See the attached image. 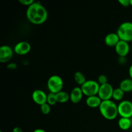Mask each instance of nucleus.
<instances>
[{
  "instance_id": "1",
  "label": "nucleus",
  "mask_w": 132,
  "mask_h": 132,
  "mask_svg": "<svg viewBox=\"0 0 132 132\" xmlns=\"http://www.w3.org/2000/svg\"><path fill=\"white\" fill-rule=\"evenodd\" d=\"M26 15L31 23L41 24L45 23L48 18V11L40 2L34 1L27 8Z\"/></svg>"
},
{
  "instance_id": "2",
  "label": "nucleus",
  "mask_w": 132,
  "mask_h": 132,
  "mask_svg": "<svg viewBox=\"0 0 132 132\" xmlns=\"http://www.w3.org/2000/svg\"><path fill=\"white\" fill-rule=\"evenodd\" d=\"M99 109L101 116L109 121L115 119L119 115L118 105L111 99L103 101Z\"/></svg>"
},
{
  "instance_id": "3",
  "label": "nucleus",
  "mask_w": 132,
  "mask_h": 132,
  "mask_svg": "<svg viewBox=\"0 0 132 132\" xmlns=\"http://www.w3.org/2000/svg\"><path fill=\"white\" fill-rule=\"evenodd\" d=\"M118 36L120 40L129 43L132 41V23L125 21L119 26L117 30Z\"/></svg>"
},
{
  "instance_id": "4",
  "label": "nucleus",
  "mask_w": 132,
  "mask_h": 132,
  "mask_svg": "<svg viewBox=\"0 0 132 132\" xmlns=\"http://www.w3.org/2000/svg\"><path fill=\"white\" fill-rule=\"evenodd\" d=\"M63 80L60 76L57 75H53L50 76L47 81V88L50 92L57 94L63 91Z\"/></svg>"
},
{
  "instance_id": "5",
  "label": "nucleus",
  "mask_w": 132,
  "mask_h": 132,
  "mask_svg": "<svg viewBox=\"0 0 132 132\" xmlns=\"http://www.w3.org/2000/svg\"><path fill=\"white\" fill-rule=\"evenodd\" d=\"M100 85L94 80H86V82L81 86L82 93L86 96L90 97L97 95L99 92Z\"/></svg>"
},
{
  "instance_id": "6",
  "label": "nucleus",
  "mask_w": 132,
  "mask_h": 132,
  "mask_svg": "<svg viewBox=\"0 0 132 132\" xmlns=\"http://www.w3.org/2000/svg\"><path fill=\"white\" fill-rule=\"evenodd\" d=\"M118 113L121 117L131 118L132 117V103L130 101L124 100L118 104Z\"/></svg>"
},
{
  "instance_id": "7",
  "label": "nucleus",
  "mask_w": 132,
  "mask_h": 132,
  "mask_svg": "<svg viewBox=\"0 0 132 132\" xmlns=\"http://www.w3.org/2000/svg\"><path fill=\"white\" fill-rule=\"evenodd\" d=\"M113 90L114 89H113L112 85L108 82L104 85H100L97 95L101 98L102 101L110 100L112 98Z\"/></svg>"
},
{
  "instance_id": "8",
  "label": "nucleus",
  "mask_w": 132,
  "mask_h": 132,
  "mask_svg": "<svg viewBox=\"0 0 132 132\" xmlns=\"http://www.w3.org/2000/svg\"><path fill=\"white\" fill-rule=\"evenodd\" d=\"M31 50V45L28 41H19L15 44L14 47V52L18 55H23L28 54Z\"/></svg>"
},
{
  "instance_id": "9",
  "label": "nucleus",
  "mask_w": 132,
  "mask_h": 132,
  "mask_svg": "<svg viewBox=\"0 0 132 132\" xmlns=\"http://www.w3.org/2000/svg\"><path fill=\"white\" fill-rule=\"evenodd\" d=\"M14 50L8 45H3L0 48V62L7 63L12 58Z\"/></svg>"
},
{
  "instance_id": "10",
  "label": "nucleus",
  "mask_w": 132,
  "mask_h": 132,
  "mask_svg": "<svg viewBox=\"0 0 132 132\" xmlns=\"http://www.w3.org/2000/svg\"><path fill=\"white\" fill-rule=\"evenodd\" d=\"M32 98L36 104L41 106L47 102V94L42 90L36 89L32 92Z\"/></svg>"
},
{
  "instance_id": "11",
  "label": "nucleus",
  "mask_w": 132,
  "mask_h": 132,
  "mask_svg": "<svg viewBox=\"0 0 132 132\" xmlns=\"http://www.w3.org/2000/svg\"><path fill=\"white\" fill-rule=\"evenodd\" d=\"M130 47L129 43L120 40L115 46V50L119 57H126L130 52Z\"/></svg>"
},
{
  "instance_id": "12",
  "label": "nucleus",
  "mask_w": 132,
  "mask_h": 132,
  "mask_svg": "<svg viewBox=\"0 0 132 132\" xmlns=\"http://www.w3.org/2000/svg\"><path fill=\"white\" fill-rule=\"evenodd\" d=\"M83 95L81 87L76 86L72 89L70 94V100L72 102V103L77 104L81 101Z\"/></svg>"
},
{
  "instance_id": "13",
  "label": "nucleus",
  "mask_w": 132,
  "mask_h": 132,
  "mask_svg": "<svg viewBox=\"0 0 132 132\" xmlns=\"http://www.w3.org/2000/svg\"><path fill=\"white\" fill-rule=\"evenodd\" d=\"M119 41L120 39L117 34L113 32L107 34L104 38L105 44L110 47H115Z\"/></svg>"
},
{
  "instance_id": "14",
  "label": "nucleus",
  "mask_w": 132,
  "mask_h": 132,
  "mask_svg": "<svg viewBox=\"0 0 132 132\" xmlns=\"http://www.w3.org/2000/svg\"><path fill=\"white\" fill-rule=\"evenodd\" d=\"M103 101L101 99V98L97 95H94V96L88 97L86 99V104L90 108H99L100 106Z\"/></svg>"
},
{
  "instance_id": "15",
  "label": "nucleus",
  "mask_w": 132,
  "mask_h": 132,
  "mask_svg": "<svg viewBox=\"0 0 132 132\" xmlns=\"http://www.w3.org/2000/svg\"><path fill=\"white\" fill-rule=\"evenodd\" d=\"M119 127L122 130H128L131 127V118L126 117H120L118 121Z\"/></svg>"
},
{
  "instance_id": "16",
  "label": "nucleus",
  "mask_w": 132,
  "mask_h": 132,
  "mask_svg": "<svg viewBox=\"0 0 132 132\" xmlns=\"http://www.w3.org/2000/svg\"><path fill=\"white\" fill-rule=\"evenodd\" d=\"M119 88L125 92H130L132 91V79L131 78L125 79L119 85Z\"/></svg>"
},
{
  "instance_id": "17",
  "label": "nucleus",
  "mask_w": 132,
  "mask_h": 132,
  "mask_svg": "<svg viewBox=\"0 0 132 132\" xmlns=\"http://www.w3.org/2000/svg\"><path fill=\"white\" fill-rule=\"evenodd\" d=\"M57 103H64L70 100V94L64 91H61L60 92L55 94Z\"/></svg>"
},
{
  "instance_id": "18",
  "label": "nucleus",
  "mask_w": 132,
  "mask_h": 132,
  "mask_svg": "<svg viewBox=\"0 0 132 132\" xmlns=\"http://www.w3.org/2000/svg\"><path fill=\"white\" fill-rule=\"evenodd\" d=\"M73 78H74V80L76 83L77 85H80L81 86L86 81L85 75L81 72H79V71H77V72H75Z\"/></svg>"
},
{
  "instance_id": "19",
  "label": "nucleus",
  "mask_w": 132,
  "mask_h": 132,
  "mask_svg": "<svg viewBox=\"0 0 132 132\" xmlns=\"http://www.w3.org/2000/svg\"><path fill=\"white\" fill-rule=\"evenodd\" d=\"M125 92L121 90L119 87L116 88L113 90L112 99H114L115 101H121V100H122L124 96H125Z\"/></svg>"
},
{
  "instance_id": "20",
  "label": "nucleus",
  "mask_w": 132,
  "mask_h": 132,
  "mask_svg": "<svg viewBox=\"0 0 132 132\" xmlns=\"http://www.w3.org/2000/svg\"><path fill=\"white\" fill-rule=\"evenodd\" d=\"M46 103L50 106H54L57 103L56 99V95L54 93H48L47 94V102Z\"/></svg>"
},
{
  "instance_id": "21",
  "label": "nucleus",
  "mask_w": 132,
  "mask_h": 132,
  "mask_svg": "<svg viewBox=\"0 0 132 132\" xmlns=\"http://www.w3.org/2000/svg\"><path fill=\"white\" fill-rule=\"evenodd\" d=\"M51 106L49 105L47 103L43 104V105L40 106V110H41V112L43 113L44 115H48L50 113V110H51Z\"/></svg>"
},
{
  "instance_id": "22",
  "label": "nucleus",
  "mask_w": 132,
  "mask_h": 132,
  "mask_svg": "<svg viewBox=\"0 0 132 132\" xmlns=\"http://www.w3.org/2000/svg\"><path fill=\"white\" fill-rule=\"evenodd\" d=\"M97 82L100 85L108 83V77L104 74L100 75L97 77Z\"/></svg>"
},
{
  "instance_id": "23",
  "label": "nucleus",
  "mask_w": 132,
  "mask_h": 132,
  "mask_svg": "<svg viewBox=\"0 0 132 132\" xmlns=\"http://www.w3.org/2000/svg\"><path fill=\"white\" fill-rule=\"evenodd\" d=\"M19 2L22 5L29 6L30 5L34 3V1H33V0H19Z\"/></svg>"
},
{
  "instance_id": "24",
  "label": "nucleus",
  "mask_w": 132,
  "mask_h": 132,
  "mask_svg": "<svg viewBox=\"0 0 132 132\" xmlns=\"http://www.w3.org/2000/svg\"><path fill=\"white\" fill-rule=\"evenodd\" d=\"M118 2L125 7H127L130 5V0H119Z\"/></svg>"
},
{
  "instance_id": "25",
  "label": "nucleus",
  "mask_w": 132,
  "mask_h": 132,
  "mask_svg": "<svg viewBox=\"0 0 132 132\" xmlns=\"http://www.w3.org/2000/svg\"><path fill=\"white\" fill-rule=\"evenodd\" d=\"M7 68L10 70H14L17 68V64L14 63H10L7 65Z\"/></svg>"
},
{
  "instance_id": "26",
  "label": "nucleus",
  "mask_w": 132,
  "mask_h": 132,
  "mask_svg": "<svg viewBox=\"0 0 132 132\" xmlns=\"http://www.w3.org/2000/svg\"><path fill=\"white\" fill-rule=\"evenodd\" d=\"M118 61L119 63L124 64V63H125V62H126V58H125V57H119Z\"/></svg>"
},
{
  "instance_id": "27",
  "label": "nucleus",
  "mask_w": 132,
  "mask_h": 132,
  "mask_svg": "<svg viewBox=\"0 0 132 132\" xmlns=\"http://www.w3.org/2000/svg\"><path fill=\"white\" fill-rule=\"evenodd\" d=\"M12 132H23V130L20 127L17 126V127L14 128V129L12 130Z\"/></svg>"
},
{
  "instance_id": "28",
  "label": "nucleus",
  "mask_w": 132,
  "mask_h": 132,
  "mask_svg": "<svg viewBox=\"0 0 132 132\" xmlns=\"http://www.w3.org/2000/svg\"><path fill=\"white\" fill-rule=\"evenodd\" d=\"M129 76H130V78L132 79V64H131V66L129 68Z\"/></svg>"
},
{
  "instance_id": "29",
  "label": "nucleus",
  "mask_w": 132,
  "mask_h": 132,
  "mask_svg": "<svg viewBox=\"0 0 132 132\" xmlns=\"http://www.w3.org/2000/svg\"><path fill=\"white\" fill-rule=\"evenodd\" d=\"M33 132H46L45 130H44L43 129H41V128H37L36 129L33 131Z\"/></svg>"
},
{
  "instance_id": "30",
  "label": "nucleus",
  "mask_w": 132,
  "mask_h": 132,
  "mask_svg": "<svg viewBox=\"0 0 132 132\" xmlns=\"http://www.w3.org/2000/svg\"><path fill=\"white\" fill-rule=\"evenodd\" d=\"M130 5L132 6V0H130Z\"/></svg>"
},
{
  "instance_id": "31",
  "label": "nucleus",
  "mask_w": 132,
  "mask_h": 132,
  "mask_svg": "<svg viewBox=\"0 0 132 132\" xmlns=\"http://www.w3.org/2000/svg\"><path fill=\"white\" fill-rule=\"evenodd\" d=\"M0 132H3V131H0Z\"/></svg>"
},
{
  "instance_id": "32",
  "label": "nucleus",
  "mask_w": 132,
  "mask_h": 132,
  "mask_svg": "<svg viewBox=\"0 0 132 132\" xmlns=\"http://www.w3.org/2000/svg\"><path fill=\"white\" fill-rule=\"evenodd\" d=\"M130 132H132V131H130Z\"/></svg>"
}]
</instances>
